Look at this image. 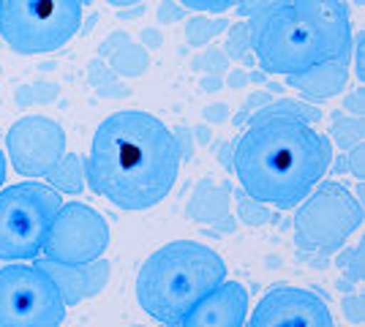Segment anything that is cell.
I'll return each mask as SVG.
<instances>
[{"instance_id":"1","label":"cell","mask_w":365,"mask_h":327,"mask_svg":"<svg viewBox=\"0 0 365 327\" xmlns=\"http://www.w3.org/2000/svg\"><path fill=\"white\" fill-rule=\"evenodd\" d=\"M180 158V142L164 120L142 109H123L96 128L85 177L120 210H150L178 183Z\"/></svg>"},{"instance_id":"2","label":"cell","mask_w":365,"mask_h":327,"mask_svg":"<svg viewBox=\"0 0 365 327\" xmlns=\"http://www.w3.org/2000/svg\"><path fill=\"white\" fill-rule=\"evenodd\" d=\"M330 164V140L297 118L251 120L232 153V170L245 197L275 210L305 199V194L322 183Z\"/></svg>"},{"instance_id":"3","label":"cell","mask_w":365,"mask_h":327,"mask_svg":"<svg viewBox=\"0 0 365 327\" xmlns=\"http://www.w3.org/2000/svg\"><path fill=\"white\" fill-rule=\"evenodd\" d=\"M351 19L344 0H278L251 22L254 61L281 77L349 58Z\"/></svg>"},{"instance_id":"4","label":"cell","mask_w":365,"mask_h":327,"mask_svg":"<svg viewBox=\"0 0 365 327\" xmlns=\"http://www.w3.org/2000/svg\"><path fill=\"white\" fill-rule=\"evenodd\" d=\"M221 281H227V262L218 251L194 240H175L153 251L139 267L137 303L169 327Z\"/></svg>"},{"instance_id":"5","label":"cell","mask_w":365,"mask_h":327,"mask_svg":"<svg viewBox=\"0 0 365 327\" xmlns=\"http://www.w3.org/2000/svg\"><path fill=\"white\" fill-rule=\"evenodd\" d=\"M91 0H0V36L19 55H46L82 28Z\"/></svg>"},{"instance_id":"6","label":"cell","mask_w":365,"mask_h":327,"mask_svg":"<svg viewBox=\"0 0 365 327\" xmlns=\"http://www.w3.org/2000/svg\"><path fill=\"white\" fill-rule=\"evenodd\" d=\"M61 204L55 188L36 180L0 188V262L36 259Z\"/></svg>"},{"instance_id":"7","label":"cell","mask_w":365,"mask_h":327,"mask_svg":"<svg viewBox=\"0 0 365 327\" xmlns=\"http://www.w3.org/2000/svg\"><path fill=\"white\" fill-rule=\"evenodd\" d=\"M294 237L300 249L333 254L363 227V204L344 183H319L294 204Z\"/></svg>"},{"instance_id":"8","label":"cell","mask_w":365,"mask_h":327,"mask_svg":"<svg viewBox=\"0 0 365 327\" xmlns=\"http://www.w3.org/2000/svg\"><path fill=\"white\" fill-rule=\"evenodd\" d=\"M66 303L41 265L0 267V327H61Z\"/></svg>"},{"instance_id":"9","label":"cell","mask_w":365,"mask_h":327,"mask_svg":"<svg viewBox=\"0 0 365 327\" xmlns=\"http://www.w3.org/2000/svg\"><path fill=\"white\" fill-rule=\"evenodd\" d=\"M109 249V224L96 207L85 202L61 204L44 243L46 262L88 265Z\"/></svg>"},{"instance_id":"10","label":"cell","mask_w":365,"mask_h":327,"mask_svg":"<svg viewBox=\"0 0 365 327\" xmlns=\"http://www.w3.org/2000/svg\"><path fill=\"white\" fill-rule=\"evenodd\" d=\"M9 164L25 177H46L68 153V140L58 120L44 115H28L16 120L6 134Z\"/></svg>"},{"instance_id":"11","label":"cell","mask_w":365,"mask_h":327,"mask_svg":"<svg viewBox=\"0 0 365 327\" xmlns=\"http://www.w3.org/2000/svg\"><path fill=\"white\" fill-rule=\"evenodd\" d=\"M245 327H335L324 297L303 286H273L257 303Z\"/></svg>"},{"instance_id":"12","label":"cell","mask_w":365,"mask_h":327,"mask_svg":"<svg viewBox=\"0 0 365 327\" xmlns=\"http://www.w3.org/2000/svg\"><path fill=\"white\" fill-rule=\"evenodd\" d=\"M248 316V292L240 281H221L213 292L194 303L169 327H243Z\"/></svg>"},{"instance_id":"13","label":"cell","mask_w":365,"mask_h":327,"mask_svg":"<svg viewBox=\"0 0 365 327\" xmlns=\"http://www.w3.org/2000/svg\"><path fill=\"white\" fill-rule=\"evenodd\" d=\"M41 267L49 273V279L55 281L66 308H74L82 300L98 297L107 289L109 276H112V265L104 256L93 259L88 265H55V262H44Z\"/></svg>"},{"instance_id":"14","label":"cell","mask_w":365,"mask_h":327,"mask_svg":"<svg viewBox=\"0 0 365 327\" xmlns=\"http://www.w3.org/2000/svg\"><path fill=\"white\" fill-rule=\"evenodd\" d=\"M346 79H349V58H338L311 66L300 74H292L287 77V85L308 101H327L346 88Z\"/></svg>"},{"instance_id":"15","label":"cell","mask_w":365,"mask_h":327,"mask_svg":"<svg viewBox=\"0 0 365 327\" xmlns=\"http://www.w3.org/2000/svg\"><path fill=\"white\" fill-rule=\"evenodd\" d=\"M98 58L107 63L109 68L118 74L120 79H137L142 74H148L150 68V55L148 49L137 44L128 33H112L101 41L98 47Z\"/></svg>"},{"instance_id":"16","label":"cell","mask_w":365,"mask_h":327,"mask_svg":"<svg viewBox=\"0 0 365 327\" xmlns=\"http://www.w3.org/2000/svg\"><path fill=\"white\" fill-rule=\"evenodd\" d=\"M232 207V188L227 183H202L194 188L188 199V216L199 224H218L221 218L229 216Z\"/></svg>"},{"instance_id":"17","label":"cell","mask_w":365,"mask_h":327,"mask_svg":"<svg viewBox=\"0 0 365 327\" xmlns=\"http://www.w3.org/2000/svg\"><path fill=\"white\" fill-rule=\"evenodd\" d=\"M49 188H55L58 194H82L88 188V177H85V161L76 153H66L61 164L46 175Z\"/></svg>"},{"instance_id":"18","label":"cell","mask_w":365,"mask_h":327,"mask_svg":"<svg viewBox=\"0 0 365 327\" xmlns=\"http://www.w3.org/2000/svg\"><path fill=\"white\" fill-rule=\"evenodd\" d=\"M262 118H297V120L311 123V120H319V109L308 107L297 98H275L270 104H264L259 112H254L251 120H262Z\"/></svg>"},{"instance_id":"19","label":"cell","mask_w":365,"mask_h":327,"mask_svg":"<svg viewBox=\"0 0 365 327\" xmlns=\"http://www.w3.org/2000/svg\"><path fill=\"white\" fill-rule=\"evenodd\" d=\"M88 79H91L93 88H96V93L104 95V98H123V95H128V85H123L120 77L101 58H96L88 66Z\"/></svg>"},{"instance_id":"20","label":"cell","mask_w":365,"mask_h":327,"mask_svg":"<svg viewBox=\"0 0 365 327\" xmlns=\"http://www.w3.org/2000/svg\"><path fill=\"white\" fill-rule=\"evenodd\" d=\"M224 31H227V19H224V16L199 14L188 19V25H185V38H188L191 47H205V44H210L215 36Z\"/></svg>"},{"instance_id":"21","label":"cell","mask_w":365,"mask_h":327,"mask_svg":"<svg viewBox=\"0 0 365 327\" xmlns=\"http://www.w3.org/2000/svg\"><path fill=\"white\" fill-rule=\"evenodd\" d=\"M224 55H227V58H232V61H243V63L254 61V47H251V25H235V28L229 31Z\"/></svg>"},{"instance_id":"22","label":"cell","mask_w":365,"mask_h":327,"mask_svg":"<svg viewBox=\"0 0 365 327\" xmlns=\"http://www.w3.org/2000/svg\"><path fill=\"white\" fill-rule=\"evenodd\" d=\"M61 95V88L55 82H36L16 90V107H33V104H49Z\"/></svg>"},{"instance_id":"23","label":"cell","mask_w":365,"mask_h":327,"mask_svg":"<svg viewBox=\"0 0 365 327\" xmlns=\"http://www.w3.org/2000/svg\"><path fill=\"white\" fill-rule=\"evenodd\" d=\"M237 218L243 224H248V227H264V224H273L275 221L273 210L267 204L257 202V199H251L245 194H240V199H237Z\"/></svg>"},{"instance_id":"24","label":"cell","mask_w":365,"mask_h":327,"mask_svg":"<svg viewBox=\"0 0 365 327\" xmlns=\"http://www.w3.org/2000/svg\"><path fill=\"white\" fill-rule=\"evenodd\" d=\"M227 55H224V49H207L205 55H199L191 61V68L194 71H205V74H221L224 68H227Z\"/></svg>"},{"instance_id":"25","label":"cell","mask_w":365,"mask_h":327,"mask_svg":"<svg viewBox=\"0 0 365 327\" xmlns=\"http://www.w3.org/2000/svg\"><path fill=\"white\" fill-rule=\"evenodd\" d=\"M333 140L346 145V147H351V142L360 145L363 142V123L360 120H354V123L351 120H338L333 125Z\"/></svg>"},{"instance_id":"26","label":"cell","mask_w":365,"mask_h":327,"mask_svg":"<svg viewBox=\"0 0 365 327\" xmlns=\"http://www.w3.org/2000/svg\"><path fill=\"white\" fill-rule=\"evenodd\" d=\"M338 265H341V270H346V276H351L354 281L363 279V246L344 251L338 256Z\"/></svg>"},{"instance_id":"27","label":"cell","mask_w":365,"mask_h":327,"mask_svg":"<svg viewBox=\"0 0 365 327\" xmlns=\"http://www.w3.org/2000/svg\"><path fill=\"white\" fill-rule=\"evenodd\" d=\"M185 9H191V11H210V14H221V11H227L232 9L237 0H180Z\"/></svg>"},{"instance_id":"28","label":"cell","mask_w":365,"mask_h":327,"mask_svg":"<svg viewBox=\"0 0 365 327\" xmlns=\"http://www.w3.org/2000/svg\"><path fill=\"white\" fill-rule=\"evenodd\" d=\"M363 44H365V36L363 33H357L354 36V41H351V49H349V58H354V77L363 82L365 79V68H363V63H365V58H363Z\"/></svg>"},{"instance_id":"29","label":"cell","mask_w":365,"mask_h":327,"mask_svg":"<svg viewBox=\"0 0 365 327\" xmlns=\"http://www.w3.org/2000/svg\"><path fill=\"white\" fill-rule=\"evenodd\" d=\"M182 16L180 6L178 3H172V0H164L161 6H158V22H164V25H172V22H178Z\"/></svg>"},{"instance_id":"30","label":"cell","mask_w":365,"mask_h":327,"mask_svg":"<svg viewBox=\"0 0 365 327\" xmlns=\"http://www.w3.org/2000/svg\"><path fill=\"white\" fill-rule=\"evenodd\" d=\"M227 115H229L227 104H213V107H207L205 112H202V118H205V120H210V123H218V120H224Z\"/></svg>"},{"instance_id":"31","label":"cell","mask_w":365,"mask_h":327,"mask_svg":"<svg viewBox=\"0 0 365 327\" xmlns=\"http://www.w3.org/2000/svg\"><path fill=\"white\" fill-rule=\"evenodd\" d=\"M349 164L354 175H357V180H363V145H354V153L349 156Z\"/></svg>"},{"instance_id":"32","label":"cell","mask_w":365,"mask_h":327,"mask_svg":"<svg viewBox=\"0 0 365 327\" xmlns=\"http://www.w3.org/2000/svg\"><path fill=\"white\" fill-rule=\"evenodd\" d=\"M344 107L349 109H354V112H357V118H360V115H363V90H354V93H349L346 95V101H344Z\"/></svg>"},{"instance_id":"33","label":"cell","mask_w":365,"mask_h":327,"mask_svg":"<svg viewBox=\"0 0 365 327\" xmlns=\"http://www.w3.org/2000/svg\"><path fill=\"white\" fill-rule=\"evenodd\" d=\"M199 88H202L205 93H213V90L221 88V77H218V74H207V77L199 79Z\"/></svg>"},{"instance_id":"34","label":"cell","mask_w":365,"mask_h":327,"mask_svg":"<svg viewBox=\"0 0 365 327\" xmlns=\"http://www.w3.org/2000/svg\"><path fill=\"white\" fill-rule=\"evenodd\" d=\"M248 79H251V74H245V71H235L232 79H229V85H232V88H243Z\"/></svg>"},{"instance_id":"35","label":"cell","mask_w":365,"mask_h":327,"mask_svg":"<svg viewBox=\"0 0 365 327\" xmlns=\"http://www.w3.org/2000/svg\"><path fill=\"white\" fill-rule=\"evenodd\" d=\"M9 161H6V156H3V147H0V188H3V183H6V175H9V167H6Z\"/></svg>"},{"instance_id":"36","label":"cell","mask_w":365,"mask_h":327,"mask_svg":"<svg viewBox=\"0 0 365 327\" xmlns=\"http://www.w3.org/2000/svg\"><path fill=\"white\" fill-rule=\"evenodd\" d=\"M107 3H112V6H137L139 0H107Z\"/></svg>"},{"instance_id":"37","label":"cell","mask_w":365,"mask_h":327,"mask_svg":"<svg viewBox=\"0 0 365 327\" xmlns=\"http://www.w3.org/2000/svg\"><path fill=\"white\" fill-rule=\"evenodd\" d=\"M131 327H148V325H131Z\"/></svg>"},{"instance_id":"38","label":"cell","mask_w":365,"mask_h":327,"mask_svg":"<svg viewBox=\"0 0 365 327\" xmlns=\"http://www.w3.org/2000/svg\"><path fill=\"white\" fill-rule=\"evenodd\" d=\"M357 3H363V0H357Z\"/></svg>"}]
</instances>
